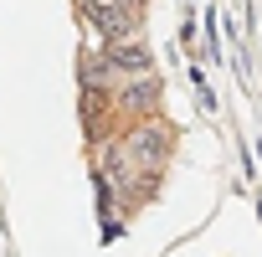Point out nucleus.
Listing matches in <instances>:
<instances>
[{"instance_id":"nucleus-3","label":"nucleus","mask_w":262,"mask_h":257,"mask_svg":"<svg viewBox=\"0 0 262 257\" xmlns=\"http://www.w3.org/2000/svg\"><path fill=\"white\" fill-rule=\"evenodd\" d=\"M123 103H128V108H149V103H155V82H128V88H123Z\"/></svg>"},{"instance_id":"nucleus-1","label":"nucleus","mask_w":262,"mask_h":257,"mask_svg":"<svg viewBox=\"0 0 262 257\" xmlns=\"http://www.w3.org/2000/svg\"><path fill=\"white\" fill-rule=\"evenodd\" d=\"M103 67H108V72H118V77H149L155 57H149V47H144V41H113V47L103 52Z\"/></svg>"},{"instance_id":"nucleus-2","label":"nucleus","mask_w":262,"mask_h":257,"mask_svg":"<svg viewBox=\"0 0 262 257\" xmlns=\"http://www.w3.org/2000/svg\"><path fill=\"white\" fill-rule=\"evenodd\" d=\"M165 149H170V134H165V128H155V123H144V128L128 134V155H134L144 170H155V165L165 160Z\"/></svg>"}]
</instances>
